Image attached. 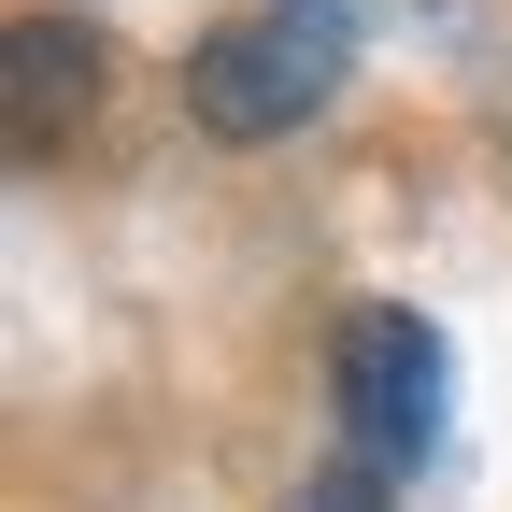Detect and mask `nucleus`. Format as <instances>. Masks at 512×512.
<instances>
[{
  "label": "nucleus",
  "mask_w": 512,
  "mask_h": 512,
  "mask_svg": "<svg viewBox=\"0 0 512 512\" xmlns=\"http://www.w3.org/2000/svg\"><path fill=\"white\" fill-rule=\"evenodd\" d=\"M328 86H342V15L328 0H256V15L200 29V57H185V114L214 143H285Z\"/></svg>",
  "instance_id": "f257e3e1"
},
{
  "label": "nucleus",
  "mask_w": 512,
  "mask_h": 512,
  "mask_svg": "<svg viewBox=\"0 0 512 512\" xmlns=\"http://www.w3.org/2000/svg\"><path fill=\"white\" fill-rule=\"evenodd\" d=\"M342 413H356V456L370 470H413L441 441V342H427V313L370 299L342 328Z\"/></svg>",
  "instance_id": "f03ea898"
},
{
  "label": "nucleus",
  "mask_w": 512,
  "mask_h": 512,
  "mask_svg": "<svg viewBox=\"0 0 512 512\" xmlns=\"http://www.w3.org/2000/svg\"><path fill=\"white\" fill-rule=\"evenodd\" d=\"M72 100H100V29H72V15H15V143L57 157V114H72Z\"/></svg>",
  "instance_id": "7ed1b4c3"
},
{
  "label": "nucleus",
  "mask_w": 512,
  "mask_h": 512,
  "mask_svg": "<svg viewBox=\"0 0 512 512\" xmlns=\"http://www.w3.org/2000/svg\"><path fill=\"white\" fill-rule=\"evenodd\" d=\"M299 512H384V498H370V484H313Z\"/></svg>",
  "instance_id": "20e7f679"
}]
</instances>
